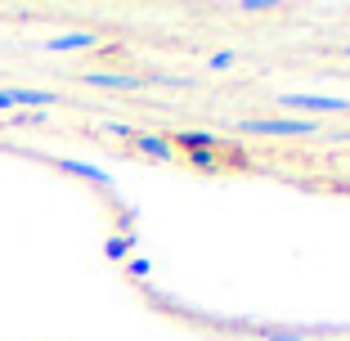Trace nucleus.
<instances>
[{
	"label": "nucleus",
	"mask_w": 350,
	"mask_h": 341,
	"mask_svg": "<svg viewBox=\"0 0 350 341\" xmlns=\"http://www.w3.org/2000/svg\"><path fill=\"white\" fill-rule=\"evenodd\" d=\"M234 131L260 135V139H306V135L319 131V122H310V117H247Z\"/></svg>",
	"instance_id": "obj_1"
},
{
	"label": "nucleus",
	"mask_w": 350,
	"mask_h": 341,
	"mask_svg": "<svg viewBox=\"0 0 350 341\" xmlns=\"http://www.w3.org/2000/svg\"><path fill=\"white\" fill-rule=\"evenodd\" d=\"M278 104L292 108L301 117H323V113H350V99L346 94H278Z\"/></svg>",
	"instance_id": "obj_2"
},
{
	"label": "nucleus",
	"mask_w": 350,
	"mask_h": 341,
	"mask_svg": "<svg viewBox=\"0 0 350 341\" xmlns=\"http://www.w3.org/2000/svg\"><path fill=\"white\" fill-rule=\"evenodd\" d=\"M131 139H135V148H139L144 157H153V162H180V153L171 148V139H166V135H153V131H135Z\"/></svg>",
	"instance_id": "obj_3"
},
{
	"label": "nucleus",
	"mask_w": 350,
	"mask_h": 341,
	"mask_svg": "<svg viewBox=\"0 0 350 341\" xmlns=\"http://www.w3.org/2000/svg\"><path fill=\"white\" fill-rule=\"evenodd\" d=\"M166 139H171V148H185V153H216L220 148V139L211 131H171Z\"/></svg>",
	"instance_id": "obj_4"
},
{
	"label": "nucleus",
	"mask_w": 350,
	"mask_h": 341,
	"mask_svg": "<svg viewBox=\"0 0 350 341\" xmlns=\"http://www.w3.org/2000/svg\"><path fill=\"white\" fill-rule=\"evenodd\" d=\"M85 85H99V90H139L144 77H131V72H81Z\"/></svg>",
	"instance_id": "obj_5"
},
{
	"label": "nucleus",
	"mask_w": 350,
	"mask_h": 341,
	"mask_svg": "<svg viewBox=\"0 0 350 341\" xmlns=\"http://www.w3.org/2000/svg\"><path fill=\"white\" fill-rule=\"evenodd\" d=\"M99 45V31H63V36H50L45 50L54 54H68V50H94Z\"/></svg>",
	"instance_id": "obj_6"
},
{
	"label": "nucleus",
	"mask_w": 350,
	"mask_h": 341,
	"mask_svg": "<svg viewBox=\"0 0 350 341\" xmlns=\"http://www.w3.org/2000/svg\"><path fill=\"white\" fill-rule=\"evenodd\" d=\"M14 94V108H50V104H59V94L54 90H10Z\"/></svg>",
	"instance_id": "obj_7"
},
{
	"label": "nucleus",
	"mask_w": 350,
	"mask_h": 341,
	"mask_svg": "<svg viewBox=\"0 0 350 341\" xmlns=\"http://www.w3.org/2000/svg\"><path fill=\"white\" fill-rule=\"evenodd\" d=\"M63 171H72V176H81V180H94V185H113V176L108 171H99V166H90V162H59Z\"/></svg>",
	"instance_id": "obj_8"
},
{
	"label": "nucleus",
	"mask_w": 350,
	"mask_h": 341,
	"mask_svg": "<svg viewBox=\"0 0 350 341\" xmlns=\"http://www.w3.org/2000/svg\"><path fill=\"white\" fill-rule=\"evenodd\" d=\"M269 341H306V328H265Z\"/></svg>",
	"instance_id": "obj_9"
},
{
	"label": "nucleus",
	"mask_w": 350,
	"mask_h": 341,
	"mask_svg": "<svg viewBox=\"0 0 350 341\" xmlns=\"http://www.w3.org/2000/svg\"><path fill=\"white\" fill-rule=\"evenodd\" d=\"M189 166H198V171H220V157L216 153H189Z\"/></svg>",
	"instance_id": "obj_10"
},
{
	"label": "nucleus",
	"mask_w": 350,
	"mask_h": 341,
	"mask_svg": "<svg viewBox=\"0 0 350 341\" xmlns=\"http://www.w3.org/2000/svg\"><path fill=\"white\" fill-rule=\"evenodd\" d=\"M238 10H243V14H269V10H274V5H269V0H243Z\"/></svg>",
	"instance_id": "obj_11"
},
{
	"label": "nucleus",
	"mask_w": 350,
	"mask_h": 341,
	"mask_svg": "<svg viewBox=\"0 0 350 341\" xmlns=\"http://www.w3.org/2000/svg\"><path fill=\"white\" fill-rule=\"evenodd\" d=\"M211 68H234V54H229V50L216 54V59H211Z\"/></svg>",
	"instance_id": "obj_12"
},
{
	"label": "nucleus",
	"mask_w": 350,
	"mask_h": 341,
	"mask_svg": "<svg viewBox=\"0 0 350 341\" xmlns=\"http://www.w3.org/2000/svg\"><path fill=\"white\" fill-rule=\"evenodd\" d=\"M341 189H350V176H346V180H341Z\"/></svg>",
	"instance_id": "obj_13"
},
{
	"label": "nucleus",
	"mask_w": 350,
	"mask_h": 341,
	"mask_svg": "<svg viewBox=\"0 0 350 341\" xmlns=\"http://www.w3.org/2000/svg\"><path fill=\"white\" fill-rule=\"evenodd\" d=\"M341 54H346V59H350V45H346V50H341Z\"/></svg>",
	"instance_id": "obj_14"
}]
</instances>
